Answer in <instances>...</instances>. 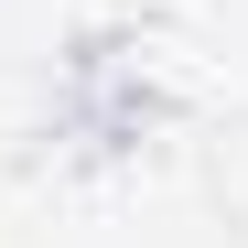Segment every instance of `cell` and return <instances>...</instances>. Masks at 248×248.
<instances>
[{
    "instance_id": "obj_1",
    "label": "cell",
    "mask_w": 248,
    "mask_h": 248,
    "mask_svg": "<svg viewBox=\"0 0 248 248\" xmlns=\"http://www.w3.org/2000/svg\"><path fill=\"white\" fill-rule=\"evenodd\" d=\"M216 194H227V216L248 227V119H237L227 140H216Z\"/></svg>"
}]
</instances>
